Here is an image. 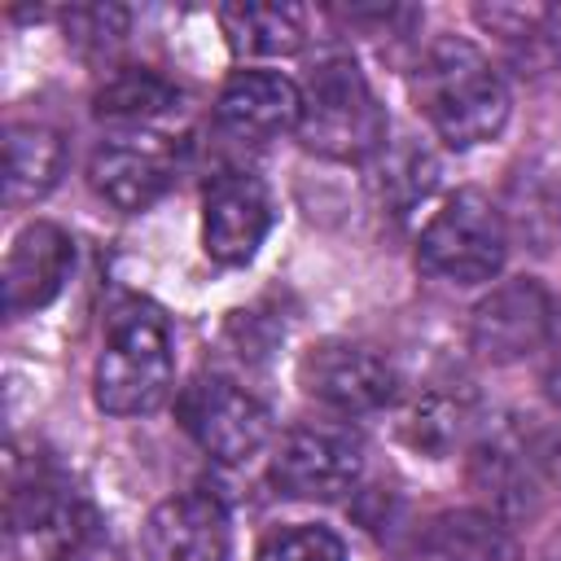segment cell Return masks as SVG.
<instances>
[{
    "mask_svg": "<svg viewBox=\"0 0 561 561\" xmlns=\"http://www.w3.org/2000/svg\"><path fill=\"white\" fill-rule=\"evenodd\" d=\"M543 351H548V373H543L548 394H552V399H561V316H552V329H548Z\"/></svg>",
    "mask_w": 561,
    "mask_h": 561,
    "instance_id": "7402d4cb",
    "label": "cell"
},
{
    "mask_svg": "<svg viewBox=\"0 0 561 561\" xmlns=\"http://www.w3.org/2000/svg\"><path fill=\"white\" fill-rule=\"evenodd\" d=\"M153 543L162 561H224L228 513L210 491H188L153 513Z\"/></svg>",
    "mask_w": 561,
    "mask_h": 561,
    "instance_id": "5bb4252c",
    "label": "cell"
},
{
    "mask_svg": "<svg viewBox=\"0 0 561 561\" xmlns=\"http://www.w3.org/2000/svg\"><path fill=\"white\" fill-rule=\"evenodd\" d=\"M456 430H460V408H451L438 394L421 399L412 408V416H408V438L416 447H425V451H447V443L456 438Z\"/></svg>",
    "mask_w": 561,
    "mask_h": 561,
    "instance_id": "ffe728a7",
    "label": "cell"
},
{
    "mask_svg": "<svg viewBox=\"0 0 561 561\" xmlns=\"http://www.w3.org/2000/svg\"><path fill=\"white\" fill-rule=\"evenodd\" d=\"M552 329V302L539 280L517 276L491 289L469 316V346L491 364H517L543 351Z\"/></svg>",
    "mask_w": 561,
    "mask_h": 561,
    "instance_id": "9c48e42d",
    "label": "cell"
},
{
    "mask_svg": "<svg viewBox=\"0 0 561 561\" xmlns=\"http://www.w3.org/2000/svg\"><path fill=\"white\" fill-rule=\"evenodd\" d=\"M66 171V140L44 123H13L4 140V197L35 202Z\"/></svg>",
    "mask_w": 561,
    "mask_h": 561,
    "instance_id": "2e32d148",
    "label": "cell"
},
{
    "mask_svg": "<svg viewBox=\"0 0 561 561\" xmlns=\"http://www.w3.org/2000/svg\"><path fill=\"white\" fill-rule=\"evenodd\" d=\"M215 118L232 140L263 145L302 123V92L276 70H237L219 92Z\"/></svg>",
    "mask_w": 561,
    "mask_h": 561,
    "instance_id": "7c38bea8",
    "label": "cell"
},
{
    "mask_svg": "<svg viewBox=\"0 0 561 561\" xmlns=\"http://www.w3.org/2000/svg\"><path fill=\"white\" fill-rule=\"evenodd\" d=\"M9 530L31 561H79L92 543V508L57 478L31 473L9 491Z\"/></svg>",
    "mask_w": 561,
    "mask_h": 561,
    "instance_id": "8992f818",
    "label": "cell"
},
{
    "mask_svg": "<svg viewBox=\"0 0 561 561\" xmlns=\"http://www.w3.org/2000/svg\"><path fill=\"white\" fill-rule=\"evenodd\" d=\"M416 561H508V535L491 513L451 508L421 526Z\"/></svg>",
    "mask_w": 561,
    "mask_h": 561,
    "instance_id": "9a60e30c",
    "label": "cell"
},
{
    "mask_svg": "<svg viewBox=\"0 0 561 561\" xmlns=\"http://www.w3.org/2000/svg\"><path fill=\"white\" fill-rule=\"evenodd\" d=\"M259 561H346V548L324 526H294L259 548Z\"/></svg>",
    "mask_w": 561,
    "mask_h": 561,
    "instance_id": "d6986e66",
    "label": "cell"
},
{
    "mask_svg": "<svg viewBox=\"0 0 561 561\" xmlns=\"http://www.w3.org/2000/svg\"><path fill=\"white\" fill-rule=\"evenodd\" d=\"M175 412H180V425L188 430V438L224 465L250 460L272 434V421H267L263 403L254 394H245L237 381L215 377V373L193 377L180 390Z\"/></svg>",
    "mask_w": 561,
    "mask_h": 561,
    "instance_id": "5b68a950",
    "label": "cell"
},
{
    "mask_svg": "<svg viewBox=\"0 0 561 561\" xmlns=\"http://www.w3.org/2000/svg\"><path fill=\"white\" fill-rule=\"evenodd\" d=\"M298 136L307 149L337 158V162H359L381 149L386 140V114L359 75L355 61L333 57L311 70V83L302 92V123Z\"/></svg>",
    "mask_w": 561,
    "mask_h": 561,
    "instance_id": "3957f363",
    "label": "cell"
},
{
    "mask_svg": "<svg viewBox=\"0 0 561 561\" xmlns=\"http://www.w3.org/2000/svg\"><path fill=\"white\" fill-rule=\"evenodd\" d=\"M412 88L430 127L451 149L482 145L500 136V127L508 123V88L469 39H456V35L438 39L421 57Z\"/></svg>",
    "mask_w": 561,
    "mask_h": 561,
    "instance_id": "6da1fadb",
    "label": "cell"
},
{
    "mask_svg": "<svg viewBox=\"0 0 561 561\" xmlns=\"http://www.w3.org/2000/svg\"><path fill=\"white\" fill-rule=\"evenodd\" d=\"M219 26L241 57H289L307 39V13L298 4H224Z\"/></svg>",
    "mask_w": 561,
    "mask_h": 561,
    "instance_id": "e0dca14e",
    "label": "cell"
},
{
    "mask_svg": "<svg viewBox=\"0 0 561 561\" xmlns=\"http://www.w3.org/2000/svg\"><path fill=\"white\" fill-rule=\"evenodd\" d=\"M175 105H180V92L153 70H123L96 92V118L118 123L127 131H145L153 118L171 114Z\"/></svg>",
    "mask_w": 561,
    "mask_h": 561,
    "instance_id": "ac0fdd59",
    "label": "cell"
},
{
    "mask_svg": "<svg viewBox=\"0 0 561 561\" xmlns=\"http://www.w3.org/2000/svg\"><path fill=\"white\" fill-rule=\"evenodd\" d=\"M66 26H70V35H75V39L110 44V39H118V35H123L127 13H123V9H114V4H88V9H75Z\"/></svg>",
    "mask_w": 561,
    "mask_h": 561,
    "instance_id": "44dd1931",
    "label": "cell"
},
{
    "mask_svg": "<svg viewBox=\"0 0 561 561\" xmlns=\"http://www.w3.org/2000/svg\"><path fill=\"white\" fill-rule=\"evenodd\" d=\"M272 228V197L245 171H224L202 197V245L215 263H250Z\"/></svg>",
    "mask_w": 561,
    "mask_h": 561,
    "instance_id": "30bf717a",
    "label": "cell"
},
{
    "mask_svg": "<svg viewBox=\"0 0 561 561\" xmlns=\"http://www.w3.org/2000/svg\"><path fill=\"white\" fill-rule=\"evenodd\" d=\"M298 381L311 399H320L333 412H377L394 399L399 390V373L386 355L359 346V342H320L302 355L298 364Z\"/></svg>",
    "mask_w": 561,
    "mask_h": 561,
    "instance_id": "ba28073f",
    "label": "cell"
},
{
    "mask_svg": "<svg viewBox=\"0 0 561 561\" xmlns=\"http://www.w3.org/2000/svg\"><path fill=\"white\" fill-rule=\"evenodd\" d=\"M171 386V333L158 307L123 302L110 316L105 346L96 355L92 394L110 416H136L162 403Z\"/></svg>",
    "mask_w": 561,
    "mask_h": 561,
    "instance_id": "7a4b0ae2",
    "label": "cell"
},
{
    "mask_svg": "<svg viewBox=\"0 0 561 561\" xmlns=\"http://www.w3.org/2000/svg\"><path fill=\"white\" fill-rule=\"evenodd\" d=\"M75 267V245L57 224H26L13 237V250L4 259V311L9 316H26L48 307L61 289L66 276Z\"/></svg>",
    "mask_w": 561,
    "mask_h": 561,
    "instance_id": "4fadbf2b",
    "label": "cell"
},
{
    "mask_svg": "<svg viewBox=\"0 0 561 561\" xmlns=\"http://www.w3.org/2000/svg\"><path fill=\"white\" fill-rule=\"evenodd\" d=\"M508 254V232L500 210L465 188L456 197L443 202V210L425 224L421 245H416V263L421 272L451 280V285H482L504 267Z\"/></svg>",
    "mask_w": 561,
    "mask_h": 561,
    "instance_id": "277c9868",
    "label": "cell"
},
{
    "mask_svg": "<svg viewBox=\"0 0 561 561\" xmlns=\"http://www.w3.org/2000/svg\"><path fill=\"white\" fill-rule=\"evenodd\" d=\"M364 469V447L342 425H298L272 456V482L294 500H342Z\"/></svg>",
    "mask_w": 561,
    "mask_h": 561,
    "instance_id": "52a82bcc",
    "label": "cell"
},
{
    "mask_svg": "<svg viewBox=\"0 0 561 561\" xmlns=\"http://www.w3.org/2000/svg\"><path fill=\"white\" fill-rule=\"evenodd\" d=\"M92 188L118 210H145L175 180V149L153 131H118L92 153Z\"/></svg>",
    "mask_w": 561,
    "mask_h": 561,
    "instance_id": "8fae6325",
    "label": "cell"
}]
</instances>
